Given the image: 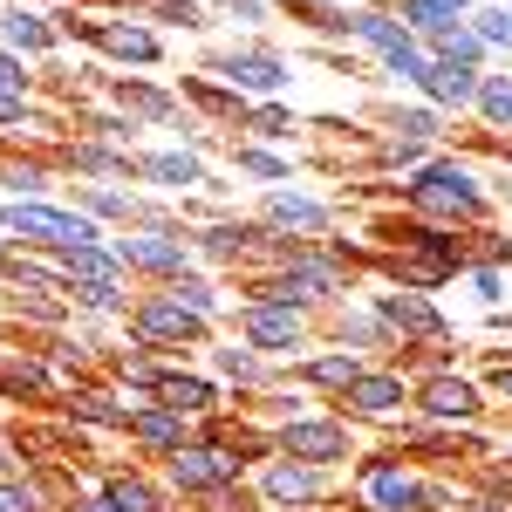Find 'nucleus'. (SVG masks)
<instances>
[{"label":"nucleus","mask_w":512,"mask_h":512,"mask_svg":"<svg viewBox=\"0 0 512 512\" xmlns=\"http://www.w3.org/2000/svg\"><path fill=\"white\" fill-rule=\"evenodd\" d=\"M465 21H472V35L485 41V48H499V55H512V7H499V0H485V7H472Z\"/></svg>","instance_id":"nucleus-33"},{"label":"nucleus","mask_w":512,"mask_h":512,"mask_svg":"<svg viewBox=\"0 0 512 512\" xmlns=\"http://www.w3.org/2000/svg\"><path fill=\"white\" fill-rule=\"evenodd\" d=\"M130 437H137L144 451L171 458V451H185V444H192V424H185L178 410H164L158 396H151V403H130Z\"/></svg>","instance_id":"nucleus-19"},{"label":"nucleus","mask_w":512,"mask_h":512,"mask_svg":"<svg viewBox=\"0 0 512 512\" xmlns=\"http://www.w3.org/2000/svg\"><path fill=\"white\" fill-rule=\"evenodd\" d=\"M69 164L89 171V178H130V171H137V158H130L123 144H110V137H82V144H69Z\"/></svg>","instance_id":"nucleus-29"},{"label":"nucleus","mask_w":512,"mask_h":512,"mask_svg":"<svg viewBox=\"0 0 512 512\" xmlns=\"http://www.w3.org/2000/svg\"><path fill=\"white\" fill-rule=\"evenodd\" d=\"M239 123H246L253 137H267V144H280V137H294V117H287L280 103H260V110H246Z\"/></svg>","instance_id":"nucleus-39"},{"label":"nucleus","mask_w":512,"mask_h":512,"mask_svg":"<svg viewBox=\"0 0 512 512\" xmlns=\"http://www.w3.org/2000/svg\"><path fill=\"white\" fill-rule=\"evenodd\" d=\"M130 342L137 349H205V335H212V321L192 315V308H178L171 294H144V301H130Z\"/></svg>","instance_id":"nucleus-7"},{"label":"nucleus","mask_w":512,"mask_h":512,"mask_svg":"<svg viewBox=\"0 0 512 512\" xmlns=\"http://www.w3.org/2000/svg\"><path fill=\"white\" fill-rule=\"evenodd\" d=\"M103 499L117 512H171V499H164V485H151L144 472H110L103 485H96Z\"/></svg>","instance_id":"nucleus-26"},{"label":"nucleus","mask_w":512,"mask_h":512,"mask_svg":"<svg viewBox=\"0 0 512 512\" xmlns=\"http://www.w3.org/2000/svg\"><path fill=\"white\" fill-rule=\"evenodd\" d=\"M355 376H362V355L355 349H328V355H301L294 362V383H308V390H349Z\"/></svg>","instance_id":"nucleus-23"},{"label":"nucleus","mask_w":512,"mask_h":512,"mask_svg":"<svg viewBox=\"0 0 512 512\" xmlns=\"http://www.w3.org/2000/svg\"><path fill=\"white\" fill-rule=\"evenodd\" d=\"M383 274L390 287H410V294H437L458 274H472V253L465 246H390L383 253Z\"/></svg>","instance_id":"nucleus-9"},{"label":"nucleus","mask_w":512,"mask_h":512,"mask_svg":"<svg viewBox=\"0 0 512 512\" xmlns=\"http://www.w3.org/2000/svg\"><path fill=\"white\" fill-rule=\"evenodd\" d=\"M226 14H233V21H260L267 7H260V0H226Z\"/></svg>","instance_id":"nucleus-53"},{"label":"nucleus","mask_w":512,"mask_h":512,"mask_svg":"<svg viewBox=\"0 0 512 512\" xmlns=\"http://www.w3.org/2000/svg\"><path fill=\"white\" fill-rule=\"evenodd\" d=\"M62 512H117V506H110L103 492H76V499H69V506H62Z\"/></svg>","instance_id":"nucleus-52"},{"label":"nucleus","mask_w":512,"mask_h":512,"mask_svg":"<svg viewBox=\"0 0 512 512\" xmlns=\"http://www.w3.org/2000/svg\"><path fill=\"white\" fill-rule=\"evenodd\" d=\"M0 233H14L21 246H41V253H69V246H96V239H103L89 212H62V205H48V198L7 205V212H0Z\"/></svg>","instance_id":"nucleus-6"},{"label":"nucleus","mask_w":512,"mask_h":512,"mask_svg":"<svg viewBox=\"0 0 512 512\" xmlns=\"http://www.w3.org/2000/svg\"><path fill=\"white\" fill-rule=\"evenodd\" d=\"M158 403H164V410H178L185 424H205V417H219V390H212L205 376H185V369H164Z\"/></svg>","instance_id":"nucleus-21"},{"label":"nucleus","mask_w":512,"mask_h":512,"mask_svg":"<svg viewBox=\"0 0 512 512\" xmlns=\"http://www.w3.org/2000/svg\"><path fill=\"white\" fill-rule=\"evenodd\" d=\"M0 185L14 192V205H35V198L48 192V164H35V158H14L7 171H0Z\"/></svg>","instance_id":"nucleus-35"},{"label":"nucleus","mask_w":512,"mask_h":512,"mask_svg":"<svg viewBox=\"0 0 512 512\" xmlns=\"http://www.w3.org/2000/svg\"><path fill=\"white\" fill-rule=\"evenodd\" d=\"M499 192H506V205H512V178H506V185H499Z\"/></svg>","instance_id":"nucleus-55"},{"label":"nucleus","mask_w":512,"mask_h":512,"mask_svg":"<svg viewBox=\"0 0 512 512\" xmlns=\"http://www.w3.org/2000/svg\"><path fill=\"white\" fill-rule=\"evenodd\" d=\"M485 390H492V396H499V403L512 410V355H506V349L485 355Z\"/></svg>","instance_id":"nucleus-47"},{"label":"nucleus","mask_w":512,"mask_h":512,"mask_svg":"<svg viewBox=\"0 0 512 512\" xmlns=\"http://www.w3.org/2000/svg\"><path fill=\"white\" fill-rule=\"evenodd\" d=\"M117 376L130 383V390H151V396H158V383H164V369L151 362V355H137V349H130V355H117Z\"/></svg>","instance_id":"nucleus-42"},{"label":"nucleus","mask_w":512,"mask_h":512,"mask_svg":"<svg viewBox=\"0 0 512 512\" xmlns=\"http://www.w3.org/2000/svg\"><path fill=\"white\" fill-rule=\"evenodd\" d=\"M239 472H246V458H239L226 437H192L185 451H171L164 458V478H171V492H185V499H212V492H226V485H239Z\"/></svg>","instance_id":"nucleus-5"},{"label":"nucleus","mask_w":512,"mask_h":512,"mask_svg":"<svg viewBox=\"0 0 512 512\" xmlns=\"http://www.w3.org/2000/svg\"><path fill=\"white\" fill-rule=\"evenodd\" d=\"M287 7H315V0H287Z\"/></svg>","instance_id":"nucleus-56"},{"label":"nucleus","mask_w":512,"mask_h":512,"mask_svg":"<svg viewBox=\"0 0 512 512\" xmlns=\"http://www.w3.org/2000/svg\"><path fill=\"white\" fill-rule=\"evenodd\" d=\"M410 410L431 417V424H478L485 383H472L465 369H437V376H424V383L410 390Z\"/></svg>","instance_id":"nucleus-11"},{"label":"nucleus","mask_w":512,"mask_h":512,"mask_svg":"<svg viewBox=\"0 0 512 512\" xmlns=\"http://www.w3.org/2000/svg\"><path fill=\"white\" fill-rule=\"evenodd\" d=\"M137 178L171 185V192H192V185H205V164L192 151H151V158H137Z\"/></svg>","instance_id":"nucleus-28"},{"label":"nucleus","mask_w":512,"mask_h":512,"mask_svg":"<svg viewBox=\"0 0 512 512\" xmlns=\"http://www.w3.org/2000/svg\"><path fill=\"white\" fill-rule=\"evenodd\" d=\"M458 512H512V499H506V492H472Z\"/></svg>","instance_id":"nucleus-51"},{"label":"nucleus","mask_w":512,"mask_h":512,"mask_svg":"<svg viewBox=\"0 0 512 512\" xmlns=\"http://www.w3.org/2000/svg\"><path fill=\"white\" fill-rule=\"evenodd\" d=\"M185 96H192L198 110H212V117H246V96L226 89L219 76H185Z\"/></svg>","instance_id":"nucleus-32"},{"label":"nucleus","mask_w":512,"mask_h":512,"mask_svg":"<svg viewBox=\"0 0 512 512\" xmlns=\"http://www.w3.org/2000/svg\"><path fill=\"white\" fill-rule=\"evenodd\" d=\"M396 410H410V383L396 369H362L342 390V417H396Z\"/></svg>","instance_id":"nucleus-16"},{"label":"nucleus","mask_w":512,"mask_h":512,"mask_svg":"<svg viewBox=\"0 0 512 512\" xmlns=\"http://www.w3.org/2000/svg\"><path fill=\"white\" fill-rule=\"evenodd\" d=\"M110 253L123 260V274H144V280H171L192 274V233H151V226H130L123 239H110Z\"/></svg>","instance_id":"nucleus-8"},{"label":"nucleus","mask_w":512,"mask_h":512,"mask_svg":"<svg viewBox=\"0 0 512 512\" xmlns=\"http://www.w3.org/2000/svg\"><path fill=\"white\" fill-rule=\"evenodd\" d=\"M465 253H478V260L492 267V260H512V239H499V233H478V246H465Z\"/></svg>","instance_id":"nucleus-49"},{"label":"nucleus","mask_w":512,"mask_h":512,"mask_svg":"<svg viewBox=\"0 0 512 512\" xmlns=\"http://www.w3.org/2000/svg\"><path fill=\"white\" fill-rule=\"evenodd\" d=\"M335 342H342V349H396V335L383 328V315H376V308L342 315V321H335Z\"/></svg>","instance_id":"nucleus-31"},{"label":"nucleus","mask_w":512,"mask_h":512,"mask_svg":"<svg viewBox=\"0 0 512 512\" xmlns=\"http://www.w3.org/2000/svg\"><path fill=\"white\" fill-rule=\"evenodd\" d=\"M82 212H89V219H123V226H130V219H137V205H130V192H117V185H82Z\"/></svg>","instance_id":"nucleus-36"},{"label":"nucleus","mask_w":512,"mask_h":512,"mask_svg":"<svg viewBox=\"0 0 512 512\" xmlns=\"http://www.w3.org/2000/svg\"><path fill=\"white\" fill-rule=\"evenodd\" d=\"M376 315H383V328H390L396 342H451V321L431 308V294H410V287H390V294H376L369 301Z\"/></svg>","instance_id":"nucleus-13"},{"label":"nucleus","mask_w":512,"mask_h":512,"mask_svg":"<svg viewBox=\"0 0 512 512\" xmlns=\"http://www.w3.org/2000/svg\"><path fill=\"white\" fill-rule=\"evenodd\" d=\"M349 260H335L328 246H294L287 260H280L267 280H253V294L246 301H280V308H328L335 294H349Z\"/></svg>","instance_id":"nucleus-2"},{"label":"nucleus","mask_w":512,"mask_h":512,"mask_svg":"<svg viewBox=\"0 0 512 512\" xmlns=\"http://www.w3.org/2000/svg\"><path fill=\"white\" fill-rule=\"evenodd\" d=\"M280 437V458H301V465H321V472H335V465H349L355 458V437H349V417H294Z\"/></svg>","instance_id":"nucleus-10"},{"label":"nucleus","mask_w":512,"mask_h":512,"mask_svg":"<svg viewBox=\"0 0 512 512\" xmlns=\"http://www.w3.org/2000/svg\"><path fill=\"white\" fill-rule=\"evenodd\" d=\"M478 0H396V21L410 28L417 41H431L437 28H451V21H465Z\"/></svg>","instance_id":"nucleus-25"},{"label":"nucleus","mask_w":512,"mask_h":512,"mask_svg":"<svg viewBox=\"0 0 512 512\" xmlns=\"http://www.w3.org/2000/svg\"><path fill=\"white\" fill-rule=\"evenodd\" d=\"M349 41H362L369 55H383V69L403 76L410 89H424V76H431V48L396 21V7H355L349 14Z\"/></svg>","instance_id":"nucleus-3"},{"label":"nucleus","mask_w":512,"mask_h":512,"mask_svg":"<svg viewBox=\"0 0 512 512\" xmlns=\"http://www.w3.org/2000/svg\"><path fill=\"white\" fill-rule=\"evenodd\" d=\"M239 171H253V178H274V185H287V178H294V164L274 158V151H260V144H239Z\"/></svg>","instance_id":"nucleus-41"},{"label":"nucleus","mask_w":512,"mask_h":512,"mask_svg":"<svg viewBox=\"0 0 512 512\" xmlns=\"http://www.w3.org/2000/svg\"><path fill=\"white\" fill-rule=\"evenodd\" d=\"M28 62H21V55H14V48H0V89H21V96H28Z\"/></svg>","instance_id":"nucleus-48"},{"label":"nucleus","mask_w":512,"mask_h":512,"mask_svg":"<svg viewBox=\"0 0 512 512\" xmlns=\"http://www.w3.org/2000/svg\"><path fill=\"white\" fill-rule=\"evenodd\" d=\"M472 287L485 294V301H492V308H499V294H506V280H499V267H472Z\"/></svg>","instance_id":"nucleus-50"},{"label":"nucleus","mask_w":512,"mask_h":512,"mask_svg":"<svg viewBox=\"0 0 512 512\" xmlns=\"http://www.w3.org/2000/svg\"><path fill=\"white\" fill-rule=\"evenodd\" d=\"M28 123H41L35 103H28L21 89H0V130H28Z\"/></svg>","instance_id":"nucleus-45"},{"label":"nucleus","mask_w":512,"mask_h":512,"mask_svg":"<svg viewBox=\"0 0 512 512\" xmlns=\"http://www.w3.org/2000/svg\"><path fill=\"white\" fill-rule=\"evenodd\" d=\"M260 226H274V233H328V226H335V212H328L321 198L294 192V185H274L267 205H260Z\"/></svg>","instance_id":"nucleus-17"},{"label":"nucleus","mask_w":512,"mask_h":512,"mask_svg":"<svg viewBox=\"0 0 512 512\" xmlns=\"http://www.w3.org/2000/svg\"><path fill=\"white\" fill-rule=\"evenodd\" d=\"M403 205L417 212V219H431V226H478L485 212H492V198L478 185V171L465 158H431L410 171V185H403Z\"/></svg>","instance_id":"nucleus-1"},{"label":"nucleus","mask_w":512,"mask_h":512,"mask_svg":"<svg viewBox=\"0 0 512 512\" xmlns=\"http://www.w3.org/2000/svg\"><path fill=\"white\" fill-rule=\"evenodd\" d=\"M212 76L239 89V96H280L287 89V62H280L274 48H226V55H212Z\"/></svg>","instance_id":"nucleus-14"},{"label":"nucleus","mask_w":512,"mask_h":512,"mask_svg":"<svg viewBox=\"0 0 512 512\" xmlns=\"http://www.w3.org/2000/svg\"><path fill=\"white\" fill-rule=\"evenodd\" d=\"M424 48H431V62H458V69H478V62L492 55V48L472 35V21H451V28H437Z\"/></svg>","instance_id":"nucleus-30"},{"label":"nucleus","mask_w":512,"mask_h":512,"mask_svg":"<svg viewBox=\"0 0 512 512\" xmlns=\"http://www.w3.org/2000/svg\"><path fill=\"white\" fill-rule=\"evenodd\" d=\"M294 21H308L315 35H349V14H335L328 0H315V7H294Z\"/></svg>","instance_id":"nucleus-44"},{"label":"nucleus","mask_w":512,"mask_h":512,"mask_svg":"<svg viewBox=\"0 0 512 512\" xmlns=\"http://www.w3.org/2000/svg\"><path fill=\"white\" fill-rule=\"evenodd\" d=\"M390 137H403V144H431L437 137V110H390Z\"/></svg>","instance_id":"nucleus-40"},{"label":"nucleus","mask_w":512,"mask_h":512,"mask_svg":"<svg viewBox=\"0 0 512 512\" xmlns=\"http://www.w3.org/2000/svg\"><path fill=\"white\" fill-rule=\"evenodd\" d=\"M164 294H171V301H178V308H192V315H219V287H212V280H198V274H178L171 280V287H164Z\"/></svg>","instance_id":"nucleus-37"},{"label":"nucleus","mask_w":512,"mask_h":512,"mask_svg":"<svg viewBox=\"0 0 512 512\" xmlns=\"http://www.w3.org/2000/svg\"><path fill=\"white\" fill-rule=\"evenodd\" d=\"M7 260H14V246H7V239H0V267H7Z\"/></svg>","instance_id":"nucleus-54"},{"label":"nucleus","mask_w":512,"mask_h":512,"mask_svg":"<svg viewBox=\"0 0 512 512\" xmlns=\"http://www.w3.org/2000/svg\"><path fill=\"white\" fill-rule=\"evenodd\" d=\"M89 41H96V48H103L110 62H137V69L164 55V41L151 35L144 21H96V35H89Z\"/></svg>","instance_id":"nucleus-20"},{"label":"nucleus","mask_w":512,"mask_h":512,"mask_svg":"<svg viewBox=\"0 0 512 512\" xmlns=\"http://www.w3.org/2000/svg\"><path fill=\"white\" fill-rule=\"evenodd\" d=\"M110 89H117V103L130 110V117H171V96H164V89H151V82H130V76H117Z\"/></svg>","instance_id":"nucleus-34"},{"label":"nucleus","mask_w":512,"mask_h":512,"mask_svg":"<svg viewBox=\"0 0 512 512\" xmlns=\"http://www.w3.org/2000/svg\"><path fill=\"white\" fill-rule=\"evenodd\" d=\"M55 41H62L55 14H41V7H21V0H14V7H0V48H14L21 62H28V55H48Z\"/></svg>","instance_id":"nucleus-18"},{"label":"nucleus","mask_w":512,"mask_h":512,"mask_svg":"<svg viewBox=\"0 0 512 512\" xmlns=\"http://www.w3.org/2000/svg\"><path fill=\"white\" fill-rule=\"evenodd\" d=\"M62 417H69V424H89V431H123L130 437V403H117V396H103V390H76Z\"/></svg>","instance_id":"nucleus-27"},{"label":"nucleus","mask_w":512,"mask_h":512,"mask_svg":"<svg viewBox=\"0 0 512 512\" xmlns=\"http://www.w3.org/2000/svg\"><path fill=\"white\" fill-rule=\"evenodd\" d=\"M212 369H219V376H233V383H260V376H267V369H260V349H246V342L212 349Z\"/></svg>","instance_id":"nucleus-38"},{"label":"nucleus","mask_w":512,"mask_h":512,"mask_svg":"<svg viewBox=\"0 0 512 512\" xmlns=\"http://www.w3.org/2000/svg\"><path fill=\"white\" fill-rule=\"evenodd\" d=\"M55 390V369L41 355H21V349H0V396L7 403H35V396Z\"/></svg>","instance_id":"nucleus-22"},{"label":"nucleus","mask_w":512,"mask_h":512,"mask_svg":"<svg viewBox=\"0 0 512 512\" xmlns=\"http://www.w3.org/2000/svg\"><path fill=\"white\" fill-rule=\"evenodd\" d=\"M0 512H41V485L35 478H0Z\"/></svg>","instance_id":"nucleus-43"},{"label":"nucleus","mask_w":512,"mask_h":512,"mask_svg":"<svg viewBox=\"0 0 512 512\" xmlns=\"http://www.w3.org/2000/svg\"><path fill=\"white\" fill-rule=\"evenodd\" d=\"M478 69H458V62H431V76H424V96H431L437 110H472L478 103Z\"/></svg>","instance_id":"nucleus-24"},{"label":"nucleus","mask_w":512,"mask_h":512,"mask_svg":"<svg viewBox=\"0 0 512 512\" xmlns=\"http://www.w3.org/2000/svg\"><path fill=\"white\" fill-rule=\"evenodd\" d=\"M355 499H362V512H437L431 485L403 465V451H369V458H355Z\"/></svg>","instance_id":"nucleus-4"},{"label":"nucleus","mask_w":512,"mask_h":512,"mask_svg":"<svg viewBox=\"0 0 512 512\" xmlns=\"http://www.w3.org/2000/svg\"><path fill=\"white\" fill-rule=\"evenodd\" d=\"M328 499V472L321 465H301V458H267V472H260V506H321Z\"/></svg>","instance_id":"nucleus-15"},{"label":"nucleus","mask_w":512,"mask_h":512,"mask_svg":"<svg viewBox=\"0 0 512 512\" xmlns=\"http://www.w3.org/2000/svg\"><path fill=\"white\" fill-rule=\"evenodd\" d=\"M205 512H260V492H246V485H226V492H212V499H198Z\"/></svg>","instance_id":"nucleus-46"},{"label":"nucleus","mask_w":512,"mask_h":512,"mask_svg":"<svg viewBox=\"0 0 512 512\" xmlns=\"http://www.w3.org/2000/svg\"><path fill=\"white\" fill-rule=\"evenodd\" d=\"M239 342L260 355H294V349H308V315L280 308V301H246L239 308Z\"/></svg>","instance_id":"nucleus-12"}]
</instances>
